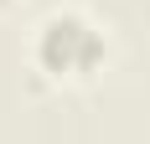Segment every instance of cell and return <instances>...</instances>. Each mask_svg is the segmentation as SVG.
Segmentation results:
<instances>
[{
    "mask_svg": "<svg viewBox=\"0 0 150 144\" xmlns=\"http://www.w3.org/2000/svg\"><path fill=\"white\" fill-rule=\"evenodd\" d=\"M104 57H109L104 31L78 10L47 15L42 31H36V62L47 72H57V77H88V72L104 67Z\"/></svg>",
    "mask_w": 150,
    "mask_h": 144,
    "instance_id": "6da1fadb",
    "label": "cell"
},
{
    "mask_svg": "<svg viewBox=\"0 0 150 144\" xmlns=\"http://www.w3.org/2000/svg\"><path fill=\"white\" fill-rule=\"evenodd\" d=\"M0 5H5V0H0Z\"/></svg>",
    "mask_w": 150,
    "mask_h": 144,
    "instance_id": "7a4b0ae2",
    "label": "cell"
}]
</instances>
